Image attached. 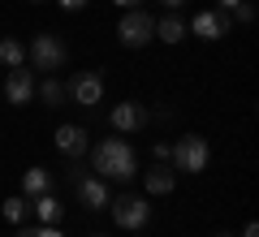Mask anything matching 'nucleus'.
Returning a JSON list of instances; mask_svg holds the SVG:
<instances>
[{
  "mask_svg": "<svg viewBox=\"0 0 259 237\" xmlns=\"http://www.w3.org/2000/svg\"><path fill=\"white\" fill-rule=\"evenodd\" d=\"M95 237H104V233H95Z\"/></svg>",
  "mask_w": 259,
  "mask_h": 237,
  "instance_id": "obj_30",
  "label": "nucleus"
},
{
  "mask_svg": "<svg viewBox=\"0 0 259 237\" xmlns=\"http://www.w3.org/2000/svg\"><path fill=\"white\" fill-rule=\"evenodd\" d=\"M112 220H117L121 228H143L151 220V207L139 194H117V199H112Z\"/></svg>",
  "mask_w": 259,
  "mask_h": 237,
  "instance_id": "obj_5",
  "label": "nucleus"
},
{
  "mask_svg": "<svg viewBox=\"0 0 259 237\" xmlns=\"http://www.w3.org/2000/svg\"><path fill=\"white\" fill-rule=\"evenodd\" d=\"M160 5H164V9H168V13H173V9H182L186 0H160Z\"/></svg>",
  "mask_w": 259,
  "mask_h": 237,
  "instance_id": "obj_26",
  "label": "nucleus"
},
{
  "mask_svg": "<svg viewBox=\"0 0 259 237\" xmlns=\"http://www.w3.org/2000/svg\"><path fill=\"white\" fill-rule=\"evenodd\" d=\"M0 211H5V220H13V224H22V220H26V199H22V194H13V199H5L0 203Z\"/></svg>",
  "mask_w": 259,
  "mask_h": 237,
  "instance_id": "obj_18",
  "label": "nucleus"
},
{
  "mask_svg": "<svg viewBox=\"0 0 259 237\" xmlns=\"http://www.w3.org/2000/svg\"><path fill=\"white\" fill-rule=\"evenodd\" d=\"M112 129H117V134H134V129H143L147 125V108H143V104H134V100H125V104H117V108H112Z\"/></svg>",
  "mask_w": 259,
  "mask_h": 237,
  "instance_id": "obj_9",
  "label": "nucleus"
},
{
  "mask_svg": "<svg viewBox=\"0 0 259 237\" xmlns=\"http://www.w3.org/2000/svg\"><path fill=\"white\" fill-rule=\"evenodd\" d=\"M0 61L9 65V69H18V65H26V48L18 39H0Z\"/></svg>",
  "mask_w": 259,
  "mask_h": 237,
  "instance_id": "obj_16",
  "label": "nucleus"
},
{
  "mask_svg": "<svg viewBox=\"0 0 259 237\" xmlns=\"http://www.w3.org/2000/svg\"><path fill=\"white\" fill-rule=\"evenodd\" d=\"M207 160H212V151H207V138H199V134H186L182 143L173 147V155H168V164H173L177 173H203Z\"/></svg>",
  "mask_w": 259,
  "mask_h": 237,
  "instance_id": "obj_2",
  "label": "nucleus"
},
{
  "mask_svg": "<svg viewBox=\"0 0 259 237\" xmlns=\"http://www.w3.org/2000/svg\"><path fill=\"white\" fill-rule=\"evenodd\" d=\"M233 9H238V0H221V9H216V13H233Z\"/></svg>",
  "mask_w": 259,
  "mask_h": 237,
  "instance_id": "obj_25",
  "label": "nucleus"
},
{
  "mask_svg": "<svg viewBox=\"0 0 259 237\" xmlns=\"http://www.w3.org/2000/svg\"><path fill=\"white\" fill-rule=\"evenodd\" d=\"M35 95H39V100L48 104V108H56V104L65 100V86H61V78H48L44 86H35Z\"/></svg>",
  "mask_w": 259,
  "mask_h": 237,
  "instance_id": "obj_17",
  "label": "nucleus"
},
{
  "mask_svg": "<svg viewBox=\"0 0 259 237\" xmlns=\"http://www.w3.org/2000/svg\"><path fill=\"white\" fill-rule=\"evenodd\" d=\"M69 95H74L78 108H95V104L104 100V78H100V73H91V69L74 73V82H69Z\"/></svg>",
  "mask_w": 259,
  "mask_h": 237,
  "instance_id": "obj_6",
  "label": "nucleus"
},
{
  "mask_svg": "<svg viewBox=\"0 0 259 237\" xmlns=\"http://www.w3.org/2000/svg\"><path fill=\"white\" fill-rule=\"evenodd\" d=\"M95 173H104L108 181H130L139 173V160H134V147L125 138H104L95 147Z\"/></svg>",
  "mask_w": 259,
  "mask_h": 237,
  "instance_id": "obj_1",
  "label": "nucleus"
},
{
  "mask_svg": "<svg viewBox=\"0 0 259 237\" xmlns=\"http://www.w3.org/2000/svg\"><path fill=\"white\" fill-rule=\"evenodd\" d=\"M242 237H259V224H246V228H242Z\"/></svg>",
  "mask_w": 259,
  "mask_h": 237,
  "instance_id": "obj_27",
  "label": "nucleus"
},
{
  "mask_svg": "<svg viewBox=\"0 0 259 237\" xmlns=\"http://www.w3.org/2000/svg\"><path fill=\"white\" fill-rule=\"evenodd\" d=\"M117 35H121V43H125V48H143V43L156 39V18H151L147 9H125Z\"/></svg>",
  "mask_w": 259,
  "mask_h": 237,
  "instance_id": "obj_3",
  "label": "nucleus"
},
{
  "mask_svg": "<svg viewBox=\"0 0 259 237\" xmlns=\"http://www.w3.org/2000/svg\"><path fill=\"white\" fill-rule=\"evenodd\" d=\"M18 237H61L56 224H44V228H18Z\"/></svg>",
  "mask_w": 259,
  "mask_h": 237,
  "instance_id": "obj_19",
  "label": "nucleus"
},
{
  "mask_svg": "<svg viewBox=\"0 0 259 237\" xmlns=\"http://www.w3.org/2000/svg\"><path fill=\"white\" fill-rule=\"evenodd\" d=\"M5 100L9 104H30L35 100V73H30L26 65L9 69V78H5Z\"/></svg>",
  "mask_w": 259,
  "mask_h": 237,
  "instance_id": "obj_8",
  "label": "nucleus"
},
{
  "mask_svg": "<svg viewBox=\"0 0 259 237\" xmlns=\"http://www.w3.org/2000/svg\"><path fill=\"white\" fill-rule=\"evenodd\" d=\"M82 5H87V0H61V9H69V13H78Z\"/></svg>",
  "mask_w": 259,
  "mask_h": 237,
  "instance_id": "obj_24",
  "label": "nucleus"
},
{
  "mask_svg": "<svg viewBox=\"0 0 259 237\" xmlns=\"http://www.w3.org/2000/svg\"><path fill=\"white\" fill-rule=\"evenodd\" d=\"M30 211H35L44 224H56V220H61V199H56L52 190H44V194H35V207Z\"/></svg>",
  "mask_w": 259,
  "mask_h": 237,
  "instance_id": "obj_13",
  "label": "nucleus"
},
{
  "mask_svg": "<svg viewBox=\"0 0 259 237\" xmlns=\"http://www.w3.org/2000/svg\"><path fill=\"white\" fill-rule=\"evenodd\" d=\"M151 155H156V164H168V155H173V147H164V143H156V147H151Z\"/></svg>",
  "mask_w": 259,
  "mask_h": 237,
  "instance_id": "obj_22",
  "label": "nucleus"
},
{
  "mask_svg": "<svg viewBox=\"0 0 259 237\" xmlns=\"http://www.w3.org/2000/svg\"><path fill=\"white\" fill-rule=\"evenodd\" d=\"M143 181H147V194H168V190L177 185V177L168 173V164H156L147 177H143Z\"/></svg>",
  "mask_w": 259,
  "mask_h": 237,
  "instance_id": "obj_15",
  "label": "nucleus"
},
{
  "mask_svg": "<svg viewBox=\"0 0 259 237\" xmlns=\"http://www.w3.org/2000/svg\"><path fill=\"white\" fill-rule=\"evenodd\" d=\"M52 143H56V151H61L65 160H82V155L91 151V134H87L82 125H61Z\"/></svg>",
  "mask_w": 259,
  "mask_h": 237,
  "instance_id": "obj_7",
  "label": "nucleus"
},
{
  "mask_svg": "<svg viewBox=\"0 0 259 237\" xmlns=\"http://www.w3.org/2000/svg\"><path fill=\"white\" fill-rule=\"evenodd\" d=\"M74 190H78V199H82V203H87V207H91V211L108 207V185H104L100 177H82V181H78Z\"/></svg>",
  "mask_w": 259,
  "mask_h": 237,
  "instance_id": "obj_11",
  "label": "nucleus"
},
{
  "mask_svg": "<svg viewBox=\"0 0 259 237\" xmlns=\"http://www.w3.org/2000/svg\"><path fill=\"white\" fill-rule=\"evenodd\" d=\"M44 190H52V173L48 168H26L22 173V199H35Z\"/></svg>",
  "mask_w": 259,
  "mask_h": 237,
  "instance_id": "obj_12",
  "label": "nucleus"
},
{
  "mask_svg": "<svg viewBox=\"0 0 259 237\" xmlns=\"http://www.w3.org/2000/svg\"><path fill=\"white\" fill-rule=\"evenodd\" d=\"M229 13H212V9H199L194 13V22H190V30L199 39H221V35H229Z\"/></svg>",
  "mask_w": 259,
  "mask_h": 237,
  "instance_id": "obj_10",
  "label": "nucleus"
},
{
  "mask_svg": "<svg viewBox=\"0 0 259 237\" xmlns=\"http://www.w3.org/2000/svg\"><path fill=\"white\" fill-rule=\"evenodd\" d=\"M117 5H125V9H139V0H117Z\"/></svg>",
  "mask_w": 259,
  "mask_h": 237,
  "instance_id": "obj_28",
  "label": "nucleus"
},
{
  "mask_svg": "<svg viewBox=\"0 0 259 237\" xmlns=\"http://www.w3.org/2000/svg\"><path fill=\"white\" fill-rule=\"evenodd\" d=\"M151 117H156V121H168V117H173V108H164V104H160L156 112H147V121H151Z\"/></svg>",
  "mask_w": 259,
  "mask_h": 237,
  "instance_id": "obj_23",
  "label": "nucleus"
},
{
  "mask_svg": "<svg viewBox=\"0 0 259 237\" xmlns=\"http://www.w3.org/2000/svg\"><path fill=\"white\" fill-rule=\"evenodd\" d=\"M156 35L164 39V43H182L186 39V22L177 18V13H164V18L156 22Z\"/></svg>",
  "mask_w": 259,
  "mask_h": 237,
  "instance_id": "obj_14",
  "label": "nucleus"
},
{
  "mask_svg": "<svg viewBox=\"0 0 259 237\" xmlns=\"http://www.w3.org/2000/svg\"><path fill=\"white\" fill-rule=\"evenodd\" d=\"M82 177H87V168H82V164H69V168H65V181H69V185H78Z\"/></svg>",
  "mask_w": 259,
  "mask_h": 237,
  "instance_id": "obj_21",
  "label": "nucleus"
},
{
  "mask_svg": "<svg viewBox=\"0 0 259 237\" xmlns=\"http://www.w3.org/2000/svg\"><path fill=\"white\" fill-rule=\"evenodd\" d=\"M233 13H238V22H246V26L255 22V5H250V0H238V9H233Z\"/></svg>",
  "mask_w": 259,
  "mask_h": 237,
  "instance_id": "obj_20",
  "label": "nucleus"
},
{
  "mask_svg": "<svg viewBox=\"0 0 259 237\" xmlns=\"http://www.w3.org/2000/svg\"><path fill=\"white\" fill-rule=\"evenodd\" d=\"M30 65L44 69V73H56L65 65V43L56 35H35L30 39Z\"/></svg>",
  "mask_w": 259,
  "mask_h": 237,
  "instance_id": "obj_4",
  "label": "nucleus"
},
{
  "mask_svg": "<svg viewBox=\"0 0 259 237\" xmlns=\"http://www.w3.org/2000/svg\"><path fill=\"white\" fill-rule=\"evenodd\" d=\"M216 237H233V233H216Z\"/></svg>",
  "mask_w": 259,
  "mask_h": 237,
  "instance_id": "obj_29",
  "label": "nucleus"
}]
</instances>
